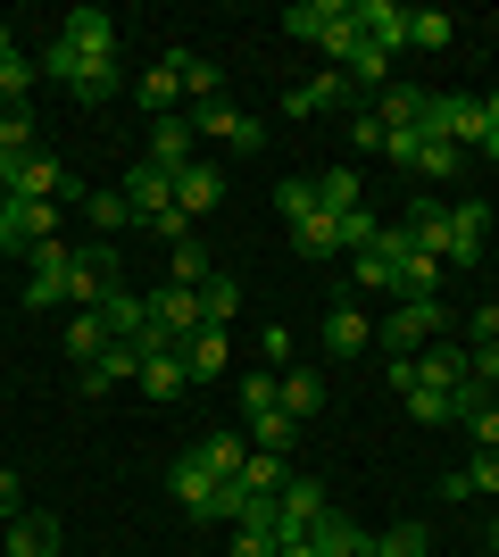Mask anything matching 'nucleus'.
I'll return each mask as SVG.
<instances>
[{
	"mask_svg": "<svg viewBox=\"0 0 499 557\" xmlns=\"http://www.w3.org/2000/svg\"><path fill=\"white\" fill-rule=\"evenodd\" d=\"M34 67H42L50 84H67L75 100H109V92H117V59H84L67 34H50V42L34 50Z\"/></svg>",
	"mask_w": 499,
	"mask_h": 557,
	"instance_id": "1",
	"label": "nucleus"
},
{
	"mask_svg": "<svg viewBox=\"0 0 499 557\" xmlns=\"http://www.w3.org/2000/svg\"><path fill=\"white\" fill-rule=\"evenodd\" d=\"M284 34H300V42L333 50V59H341V67H350V50H358L350 0H291V9H284Z\"/></svg>",
	"mask_w": 499,
	"mask_h": 557,
	"instance_id": "2",
	"label": "nucleus"
},
{
	"mask_svg": "<svg viewBox=\"0 0 499 557\" xmlns=\"http://www.w3.org/2000/svg\"><path fill=\"white\" fill-rule=\"evenodd\" d=\"M191 134H200V141H216V150H241V159H259V150H266V125H259V116H241L225 92L191 109Z\"/></svg>",
	"mask_w": 499,
	"mask_h": 557,
	"instance_id": "3",
	"label": "nucleus"
},
{
	"mask_svg": "<svg viewBox=\"0 0 499 557\" xmlns=\"http://www.w3.org/2000/svg\"><path fill=\"white\" fill-rule=\"evenodd\" d=\"M433 333H441V300H400L391 317H383L375 342H383V358H416Z\"/></svg>",
	"mask_w": 499,
	"mask_h": 557,
	"instance_id": "4",
	"label": "nucleus"
},
{
	"mask_svg": "<svg viewBox=\"0 0 499 557\" xmlns=\"http://www.w3.org/2000/svg\"><path fill=\"white\" fill-rule=\"evenodd\" d=\"M34 283H25V308H59L67 300V283H75V250L67 242H34Z\"/></svg>",
	"mask_w": 499,
	"mask_h": 557,
	"instance_id": "5",
	"label": "nucleus"
},
{
	"mask_svg": "<svg viewBox=\"0 0 499 557\" xmlns=\"http://www.w3.org/2000/svg\"><path fill=\"white\" fill-rule=\"evenodd\" d=\"M150 325H159V342L184 349L191 333L209 325V308H200V292H184V283H166V292H150Z\"/></svg>",
	"mask_w": 499,
	"mask_h": 557,
	"instance_id": "6",
	"label": "nucleus"
},
{
	"mask_svg": "<svg viewBox=\"0 0 499 557\" xmlns=\"http://www.w3.org/2000/svg\"><path fill=\"white\" fill-rule=\"evenodd\" d=\"M350 25H358V42H375L383 59L408 50V9L400 0H350Z\"/></svg>",
	"mask_w": 499,
	"mask_h": 557,
	"instance_id": "7",
	"label": "nucleus"
},
{
	"mask_svg": "<svg viewBox=\"0 0 499 557\" xmlns=\"http://www.w3.org/2000/svg\"><path fill=\"white\" fill-rule=\"evenodd\" d=\"M125 209H134V216H142V225H159V216L166 209H175V175H166V166H150V159H134V166H125Z\"/></svg>",
	"mask_w": 499,
	"mask_h": 557,
	"instance_id": "8",
	"label": "nucleus"
},
{
	"mask_svg": "<svg viewBox=\"0 0 499 557\" xmlns=\"http://www.w3.org/2000/svg\"><path fill=\"white\" fill-rule=\"evenodd\" d=\"M483 242H491V209H483V200H458L450 233H441V267H475Z\"/></svg>",
	"mask_w": 499,
	"mask_h": 557,
	"instance_id": "9",
	"label": "nucleus"
},
{
	"mask_svg": "<svg viewBox=\"0 0 499 557\" xmlns=\"http://www.w3.org/2000/svg\"><path fill=\"white\" fill-rule=\"evenodd\" d=\"M59 34H67L84 59H117V17H109V9H92V0H84V9H67V25H59Z\"/></svg>",
	"mask_w": 499,
	"mask_h": 557,
	"instance_id": "10",
	"label": "nucleus"
},
{
	"mask_svg": "<svg viewBox=\"0 0 499 557\" xmlns=\"http://www.w3.org/2000/svg\"><path fill=\"white\" fill-rule=\"evenodd\" d=\"M191 159H200V134H191V116H159V125H150V166L184 175Z\"/></svg>",
	"mask_w": 499,
	"mask_h": 557,
	"instance_id": "11",
	"label": "nucleus"
},
{
	"mask_svg": "<svg viewBox=\"0 0 499 557\" xmlns=\"http://www.w3.org/2000/svg\"><path fill=\"white\" fill-rule=\"evenodd\" d=\"M275 508H284V533H275V541H291V533H309L316 516H325V483H316V474H291V483L275 491Z\"/></svg>",
	"mask_w": 499,
	"mask_h": 557,
	"instance_id": "12",
	"label": "nucleus"
},
{
	"mask_svg": "<svg viewBox=\"0 0 499 557\" xmlns=\"http://www.w3.org/2000/svg\"><path fill=\"white\" fill-rule=\"evenodd\" d=\"M166 491H175V499H184L191 516H216V491H225V483H216L209 466H200V458H191V449H184V458L166 466Z\"/></svg>",
	"mask_w": 499,
	"mask_h": 557,
	"instance_id": "13",
	"label": "nucleus"
},
{
	"mask_svg": "<svg viewBox=\"0 0 499 557\" xmlns=\"http://www.w3.org/2000/svg\"><path fill=\"white\" fill-rule=\"evenodd\" d=\"M341 100H350V75L333 67V75H309V84H291V92H284V116H333Z\"/></svg>",
	"mask_w": 499,
	"mask_h": 557,
	"instance_id": "14",
	"label": "nucleus"
},
{
	"mask_svg": "<svg viewBox=\"0 0 499 557\" xmlns=\"http://www.w3.org/2000/svg\"><path fill=\"white\" fill-rule=\"evenodd\" d=\"M216 200H225V175H216L209 159H191L184 175H175V209H184V216H209Z\"/></svg>",
	"mask_w": 499,
	"mask_h": 557,
	"instance_id": "15",
	"label": "nucleus"
},
{
	"mask_svg": "<svg viewBox=\"0 0 499 557\" xmlns=\"http://www.w3.org/2000/svg\"><path fill=\"white\" fill-rule=\"evenodd\" d=\"M325 349H333V358H358V349H375V325H366V308H350V300L333 308V317H325Z\"/></svg>",
	"mask_w": 499,
	"mask_h": 557,
	"instance_id": "16",
	"label": "nucleus"
},
{
	"mask_svg": "<svg viewBox=\"0 0 499 557\" xmlns=\"http://www.w3.org/2000/svg\"><path fill=\"white\" fill-rule=\"evenodd\" d=\"M191 458L209 466L216 483H234L241 466H250V442H241V433H200V442H191Z\"/></svg>",
	"mask_w": 499,
	"mask_h": 557,
	"instance_id": "17",
	"label": "nucleus"
},
{
	"mask_svg": "<svg viewBox=\"0 0 499 557\" xmlns=\"http://www.w3.org/2000/svg\"><path fill=\"white\" fill-rule=\"evenodd\" d=\"M9 557H59V516L25 508L17 524H9Z\"/></svg>",
	"mask_w": 499,
	"mask_h": 557,
	"instance_id": "18",
	"label": "nucleus"
},
{
	"mask_svg": "<svg viewBox=\"0 0 499 557\" xmlns=\"http://www.w3.org/2000/svg\"><path fill=\"white\" fill-rule=\"evenodd\" d=\"M150 399H184V383H191V367H184V349H159V358H142V374H134Z\"/></svg>",
	"mask_w": 499,
	"mask_h": 557,
	"instance_id": "19",
	"label": "nucleus"
},
{
	"mask_svg": "<svg viewBox=\"0 0 499 557\" xmlns=\"http://www.w3.org/2000/svg\"><path fill=\"white\" fill-rule=\"evenodd\" d=\"M416 383H425V392H458V383H466V349H416Z\"/></svg>",
	"mask_w": 499,
	"mask_h": 557,
	"instance_id": "20",
	"label": "nucleus"
},
{
	"mask_svg": "<svg viewBox=\"0 0 499 557\" xmlns=\"http://www.w3.org/2000/svg\"><path fill=\"white\" fill-rule=\"evenodd\" d=\"M309 549L316 557H358V549H366V533H358V524H350V516H316V524H309Z\"/></svg>",
	"mask_w": 499,
	"mask_h": 557,
	"instance_id": "21",
	"label": "nucleus"
},
{
	"mask_svg": "<svg viewBox=\"0 0 499 557\" xmlns=\"http://www.w3.org/2000/svg\"><path fill=\"white\" fill-rule=\"evenodd\" d=\"M275 399H284V417H291V424H309L316 408H325V383H316L309 367H291L284 383H275Z\"/></svg>",
	"mask_w": 499,
	"mask_h": 557,
	"instance_id": "22",
	"label": "nucleus"
},
{
	"mask_svg": "<svg viewBox=\"0 0 499 557\" xmlns=\"http://www.w3.org/2000/svg\"><path fill=\"white\" fill-rule=\"evenodd\" d=\"M225 358H234V349H225V325H200L184 342V367H191V383H209V374H225Z\"/></svg>",
	"mask_w": 499,
	"mask_h": 557,
	"instance_id": "23",
	"label": "nucleus"
},
{
	"mask_svg": "<svg viewBox=\"0 0 499 557\" xmlns=\"http://www.w3.org/2000/svg\"><path fill=\"white\" fill-rule=\"evenodd\" d=\"M159 67H175V84L191 92V109H200V100H216V67L200 59V50H166Z\"/></svg>",
	"mask_w": 499,
	"mask_h": 557,
	"instance_id": "24",
	"label": "nucleus"
},
{
	"mask_svg": "<svg viewBox=\"0 0 499 557\" xmlns=\"http://www.w3.org/2000/svg\"><path fill=\"white\" fill-rule=\"evenodd\" d=\"M291 250H300V258H333V250H341V216H325V209L300 216V225H291Z\"/></svg>",
	"mask_w": 499,
	"mask_h": 557,
	"instance_id": "25",
	"label": "nucleus"
},
{
	"mask_svg": "<svg viewBox=\"0 0 499 557\" xmlns=\"http://www.w3.org/2000/svg\"><path fill=\"white\" fill-rule=\"evenodd\" d=\"M0 159H34V109L0 100Z\"/></svg>",
	"mask_w": 499,
	"mask_h": 557,
	"instance_id": "26",
	"label": "nucleus"
},
{
	"mask_svg": "<svg viewBox=\"0 0 499 557\" xmlns=\"http://www.w3.org/2000/svg\"><path fill=\"white\" fill-rule=\"evenodd\" d=\"M166 283H184V292H200V283H209V250H200V242H166Z\"/></svg>",
	"mask_w": 499,
	"mask_h": 557,
	"instance_id": "27",
	"label": "nucleus"
},
{
	"mask_svg": "<svg viewBox=\"0 0 499 557\" xmlns=\"http://www.w3.org/2000/svg\"><path fill=\"white\" fill-rule=\"evenodd\" d=\"M400 225H408V242H416V250H433V258H441V233H450V209H441V200H416V209H408Z\"/></svg>",
	"mask_w": 499,
	"mask_h": 557,
	"instance_id": "28",
	"label": "nucleus"
},
{
	"mask_svg": "<svg viewBox=\"0 0 499 557\" xmlns=\"http://www.w3.org/2000/svg\"><path fill=\"white\" fill-rule=\"evenodd\" d=\"M316 200H325V216L366 209V200H358V166H325V175H316Z\"/></svg>",
	"mask_w": 499,
	"mask_h": 557,
	"instance_id": "29",
	"label": "nucleus"
},
{
	"mask_svg": "<svg viewBox=\"0 0 499 557\" xmlns=\"http://www.w3.org/2000/svg\"><path fill=\"white\" fill-rule=\"evenodd\" d=\"M350 283H358V292H400V267H391V250H358V258H350Z\"/></svg>",
	"mask_w": 499,
	"mask_h": 557,
	"instance_id": "30",
	"label": "nucleus"
},
{
	"mask_svg": "<svg viewBox=\"0 0 499 557\" xmlns=\"http://www.w3.org/2000/svg\"><path fill=\"white\" fill-rule=\"evenodd\" d=\"M9 209H17L25 250H34V242H59V200H9Z\"/></svg>",
	"mask_w": 499,
	"mask_h": 557,
	"instance_id": "31",
	"label": "nucleus"
},
{
	"mask_svg": "<svg viewBox=\"0 0 499 557\" xmlns=\"http://www.w3.org/2000/svg\"><path fill=\"white\" fill-rule=\"evenodd\" d=\"M134 100H142L150 116H175V100H184V84H175V67H150L142 84H134Z\"/></svg>",
	"mask_w": 499,
	"mask_h": 557,
	"instance_id": "32",
	"label": "nucleus"
},
{
	"mask_svg": "<svg viewBox=\"0 0 499 557\" xmlns=\"http://www.w3.org/2000/svg\"><path fill=\"white\" fill-rule=\"evenodd\" d=\"M234 483H241V491H284V483H291V466L275 458V449H250V466H241Z\"/></svg>",
	"mask_w": 499,
	"mask_h": 557,
	"instance_id": "33",
	"label": "nucleus"
},
{
	"mask_svg": "<svg viewBox=\"0 0 499 557\" xmlns=\"http://www.w3.org/2000/svg\"><path fill=\"white\" fill-rule=\"evenodd\" d=\"M291 442H300V424H291L284 408H266V417H250V449H275V458H284Z\"/></svg>",
	"mask_w": 499,
	"mask_h": 557,
	"instance_id": "34",
	"label": "nucleus"
},
{
	"mask_svg": "<svg viewBox=\"0 0 499 557\" xmlns=\"http://www.w3.org/2000/svg\"><path fill=\"white\" fill-rule=\"evenodd\" d=\"M275 209H284L291 225H300V216H316V209H325V200H316V175H284V184H275Z\"/></svg>",
	"mask_w": 499,
	"mask_h": 557,
	"instance_id": "35",
	"label": "nucleus"
},
{
	"mask_svg": "<svg viewBox=\"0 0 499 557\" xmlns=\"http://www.w3.org/2000/svg\"><path fill=\"white\" fill-rule=\"evenodd\" d=\"M100 349H109V325H100L92 308H75V325H67V358H84V367H92Z\"/></svg>",
	"mask_w": 499,
	"mask_h": 557,
	"instance_id": "36",
	"label": "nucleus"
},
{
	"mask_svg": "<svg viewBox=\"0 0 499 557\" xmlns=\"http://www.w3.org/2000/svg\"><path fill=\"white\" fill-rule=\"evenodd\" d=\"M275 383H284L275 367H250V374H241V417H266V408H284V399H275Z\"/></svg>",
	"mask_w": 499,
	"mask_h": 557,
	"instance_id": "37",
	"label": "nucleus"
},
{
	"mask_svg": "<svg viewBox=\"0 0 499 557\" xmlns=\"http://www.w3.org/2000/svg\"><path fill=\"white\" fill-rule=\"evenodd\" d=\"M408 42L416 50H450V9H408Z\"/></svg>",
	"mask_w": 499,
	"mask_h": 557,
	"instance_id": "38",
	"label": "nucleus"
},
{
	"mask_svg": "<svg viewBox=\"0 0 499 557\" xmlns=\"http://www.w3.org/2000/svg\"><path fill=\"white\" fill-rule=\"evenodd\" d=\"M416 175L450 184V175H466V150H458V141H425V150H416Z\"/></svg>",
	"mask_w": 499,
	"mask_h": 557,
	"instance_id": "39",
	"label": "nucleus"
},
{
	"mask_svg": "<svg viewBox=\"0 0 499 557\" xmlns=\"http://www.w3.org/2000/svg\"><path fill=\"white\" fill-rule=\"evenodd\" d=\"M375 557H433V533L425 524H391V533L375 541Z\"/></svg>",
	"mask_w": 499,
	"mask_h": 557,
	"instance_id": "40",
	"label": "nucleus"
},
{
	"mask_svg": "<svg viewBox=\"0 0 499 557\" xmlns=\"http://www.w3.org/2000/svg\"><path fill=\"white\" fill-rule=\"evenodd\" d=\"M34 84H42V67H34L25 50H9V59H0V100H25Z\"/></svg>",
	"mask_w": 499,
	"mask_h": 557,
	"instance_id": "41",
	"label": "nucleus"
},
{
	"mask_svg": "<svg viewBox=\"0 0 499 557\" xmlns=\"http://www.w3.org/2000/svg\"><path fill=\"white\" fill-rule=\"evenodd\" d=\"M375 242H383V216L375 209H350V216H341V250H350V258L375 250Z\"/></svg>",
	"mask_w": 499,
	"mask_h": 557,
	"instance_id": "42",
	"label": "nucleus"
},
{
	"mask_svg": "<svg viewBox=\"0 0 499 557\" xmlns=\"http://www.w3.org/2000/svg\"><path fill=\"white\" fill-rule=\"evenodd\" d=\"M84 209H92V225H109V233H117V225H142V216L125 209V191H84Z\"/></svg>",
	"mask_w": 499,
	"mask_h": 557,
	"instance_id": "43",
	"label": "nucleus"
},
{
	"mask_svg": "<svg viewBox=\"0 0 499 557\" xmlns=\"http://www.w3.org/2000/svg\"><path fill=\"white\" fill-rule=\"evenodd\" d=\"M200 308H209V325H234L241 292H234V283H225V275H209V283H200Z\"/></svg>",
	"mask_w": 499,
	"mask_h": 557,
	"instance_id": "44",
	"label": "nucleus"
},
{
	"mask_svg": "<svg viewBox=\"0 0 499 557\" xmlns=\"http://www.w3.org/2000/svg\"><path fill=\"white\" fill-rule=\"evenodd\" d=\"M408 417L416 424H450V392H425V383H416V392H408Z\"/></svg>",
	"mask_w": 499,
	"mask_h": 557,
	"instance_id": "45",
	"label": "nucleus"
},
{
	"mask_svg": "<svg viewBox=\"0 0 499 557\" xmlns=\"http://www.w3.org/2000/svg\"><path fill=\"white\" fill-rule=\"evenodd\" d=\"M466 374H475L483 392H499V342H483V349H466Z\"/></svg>",
	"mask_w": 499,
	"mask_h": 557,
	"instance_id": "46",
	"label": "nucleus"
},
{
	"mask_svg": "<svg viewBox=\"0 0 499 557\" xmlns=\"http://www.w3.org/2000/svg\"><path fill=\"white\" fill-rule=\"evenodd\" d=\"M466 491H499V449H475V466H466Z\"/></svg>",
	"mask_w": 499,
	"mask_h": 557,
	"instance_id": "47",
	"label": "nucleus"
},
{
	"mask_svg": "<svg viewBox=\"0 0 499 557\" xmlns=\"http://www.w3.org/2000/svg\"><path fill=\"white\" fill-rule=\"evenodd\" d=\"M17 516H25V483L0 466V524H17Z\"/></svg>",
	"mask_w": 499,
	"mask_h": 557,
	"instance_id": "48",
	"label": "nucleus"
},
{
	"mask_svg": "<svg viewBox=\"0 0 499 557\" xmlns=\"http://www.w3.org/2000/svg\"><path fill=\"white\" fill-rule=\"evenodd\" d=\"M350 141H358V150H383V116L358 109V116H350Z\"/></svg>",
	"mask_w": 499,
	"mask_h": 557,
	"instance_id": "49",
	"label": "nucleus"
},
{
	"mask_svg": "<svg viewBox=\"0 0 499 557\" xmlns=\"http://www.w3.org/2000/svg\"><path fill=\"white\" fill-rule=\"evenodd\" d=\"M383 383L408 399V392H416V358H383Z\"/></svg>",
	"mask_w": 499,
	"mask_h": 557,
	"instance_id": "50",
	"label": "nucleus"
},
{
	"mask_svg": "<svg viewBox=\"0 0 499 557\" xmlns=\"http://www.w3.org/2000/svg\"><path fill=\"white\" fill-rule=\"evenodd\" d=\"M0 250H25V233H17V209L0 200Z\"/></svg>",
	"mask_w": 499,
	"mask_h": 557,
	"instance_id": "51",
	"label": "nucleus"
},
{
	"mask_svg": "<svg viewBox=\"0 0 499 557\" xmlns=\"http://www.w3.org/2000/svg\"><path fill=\"white\" fill-rule=\"evenodd\" d=\"M483 342H499V308H475V349Z\"/></svg>",
	"mask_w": 499,
	"mask_h": 557,
	"instance_id": "52",
	"label": "nucleus"
},
{
	"mask_svg": "<svg viewBox=\"0 0 499 557\" xmlns=\"http://www.w3.org/2000/svg\"><path fill=\"white\" fill-rule=\"evenodd\" d=\"M234 557H275V541H266V533H241V541H234Z\"/></svg>",
	"mask_w": 499,
	"mask_h": 557,
	"instance_id": "53",
	"label": "nucleus"
},
{
	"mask_svg": "<svg viewBox=\"0 0 499 557\" xmlns=\"http://www.w3.org/2000/svg\"><path fill=\"white\" fill-rule=\"evenodd\" d=\"M483 125H491V134H499V92H491V100H483Z\"/></svg>",
	"mask_w": 499,
	"mask_h": 557,
	"instance_id": "54",
	"label": "nucleus"
},
{
	"mask_svg": "<svg viewBox=\"0 0 499 557\" xmlns=\"http://www.w3.org/2000/svg\"><path fill=\"white\" fill-rule=\"evenodd\" d=\"M483 159H491V166H499V134H483Z\"/></svg>",
	"mask_w": 499,
	"mask_h": 557,
	"instance_id": "55",
	"label": "nucleus"
},
{
	"mask_svg": "<svg viewBox=\"0 0 499 557\" xmlns=\"http://www.w3.org/2000/svg\"><path fill=\"white\" fill-rule=\"evenodd\" d=\"M491 557H499V524H491Z\"/></svg>",
	"mask_w": 499,
	"mask_h": 557,
	"instance_id": "56",
	"label": "nucleus"
},
{
	"mask_svg": "<svg viewBox=\"0 0 499 557\" xmlns=\"http://www.w3.org/2000/svg\"><path fill=\"white\" fill-rule=\"evenodd\" d=\"M358 557H375V541H366V549H358Z\"/></svg>",
	"mask_w": 499,
	"mask_h": 557,
	"instance_id": "57",
	"label": "nucleus"
}]
</instances>
